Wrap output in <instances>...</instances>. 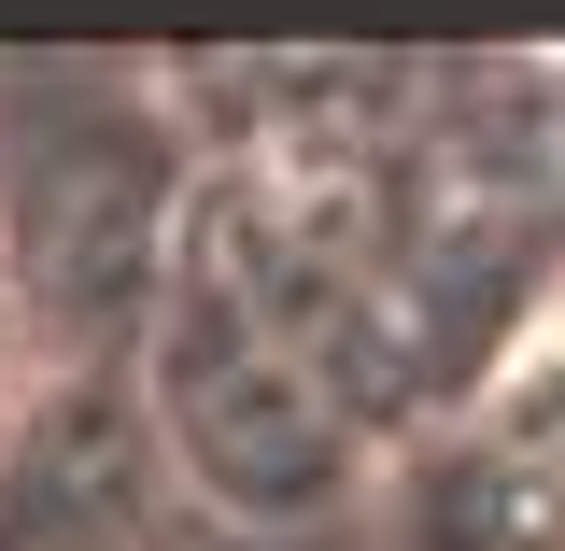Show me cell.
Here are the masks:
<instances>
[{
    "instance_id": "cell-1",
    "label": "cell",
    "mask_w": 565,
    "mask_h": 551,
    "mask_svg": "<svg viewBox=\"0 0 565 551\" xmlns=\"http://www.w3.org/2000/svg\"><path fill=\"white\" fill-rule=\"evenodd\" d=\"M340 283L282 269L255 226H199L170 255V326H156V396H170V438L226 509H326V495L367 467L340 411Z\"/></svg>"
},
{
    "instance_id": "cell-2",
    "label": "cell",
    "mask_w": 565,
    "mask_h": 551,
    "mask_svg": "<svg viewBox=\"0 0 565 551\" xmlns=\"http://www.w3.org/2000/svg\"><path fill=\"white\" fill-rule=\"evenodd\" d=\"M411 523L438 551H565V326L481 396L452 467L411 495Z\"/></svg>"
}]
</instances>
